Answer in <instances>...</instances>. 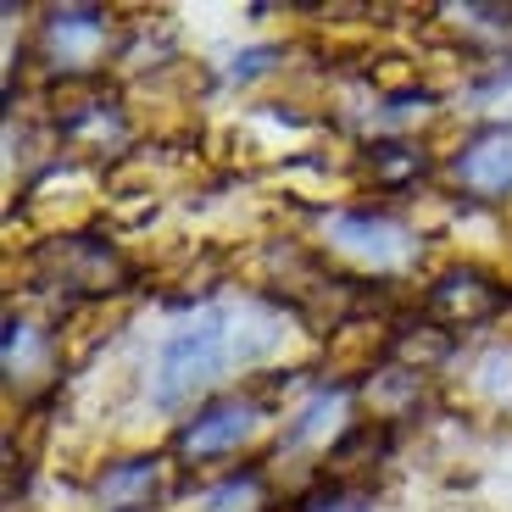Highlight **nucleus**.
Instances as JSON below:
<instances>
[{"mask_svg":"<svg viewBox=\"0 0 512 512\" xmlns=\"http://www.w3.org/2000/svg\"><path fill=\"white\" fill-rule=\"evenodd\" d=\"M223 312H201L190 329H179L156 357V407H184L195 390L223 373V351H229V329Z\"/></svg>","mask_w":512,"mask_h":512,"instance_id":"nucleus-1","label":"nucleus"},{"mask_svg":"<svg viewBox=\"0 0 512 512\" xmlns=\"http://www.w3.org/2000/svg\"><path fill=\"white\" fill-rule=\"evenodd\" d=\"M45 262H51L56 284H67L73 295H117L134 284L128 256L112 240H90V234H67V240L45 245Z\"/></svg>","mask_w":512,"mask_h":512,"instance_id":"nucleus-2","label":"nucleus"},{"mask_svg":"<svg viewBox=\"0 0 512 512\" xmlns=\"http://www.w3.org/2000/svg\"><path fill=\"white\" fill-rule=\"evenodd\" d=\"M501 307H507V290L479 268H446L429 284V295H423V312H429V323H440V329L490 323Z\"/></svg>","mask_w":512,"mask_h":512,"instance_id":"nucleus-3","label":"nucleus"},{"mask_svg":"<svg viewBox=\"0 0 512 512\" xmlns=\"http://www.w3.org/2000/svg\"><path fill=\"white\" fill-rule=\"evenodd\" d=\"M106 45V12L101 6H56L45 17V51L62 67V78H78Z\"/></svg>","mask_w":512,"mask_h":512,"instance_id":"nucleus-4","label":"nucleus"},{"mask_svg":"<svg viewBox=\"0 0 512 512\" xmlns=\"http://www.w3.org/2000/svg\"><path fill=\"white\" fill-rule=\"evenodd\" d=\"M451 179L474 201H507L512 195V134L490 128V134L468 140L457 151V162H451Z\"/></svg>","mask_w":512,"mask_h":512,"instance_id":"nucleus-5","label":"nucleus"},{"mask_svg":"<svg viewBox=\"0 0 512 512\" xmlns=\"http://www.w3.org/2000/svg\"><path fill=\"white\" fill-rule=\"evenodd\" d=\"M167 462L162 457H123L95 474V507L101 512H151L162 501Z\"/></svg>","mask_w":512,"mask_h":512,"instance_id":"nucleus-6","label":"nucleus"},{"mask_svg":"<svg viewBox=\"0 0 512 512\" xmlns=\"http://www.w3.org/2000/svg\"><path fill=\"white\" fill-rule=\"evenodd\" d=\"M256 407L251 401H212V407L201 412V418H190L179 429V451L184 457H223V451H240L245 440L256 435Z\"/></svg>","mask_w":512,"mask_h":512,"instance_id":"nucleus-7","label":"nucleus"},{"mask_svg":"<svg viewBox=\"0 0 512 512\" xmlns=\"http://www.w3.org/2000/svg\"><path fill=\"white\" fill-rule=\"evenodd\" d=\"M329 240L340 245L346 256L373 262V268H390V262L407 256V234H401L390 218H373V212H334V218H329Z\"/></svg>","mask_w":512,"mask_h":512,"instance_id":"nucleus-8","label":"nucleus"},{"mask_svg":"<svg viewBox=\"0 0 512 512\" xmlns=\"http://www.w3.org/2000/svg\"><path fill=\"white\" fill-rule=\"evenodd\" d=\"M418 373L423 368H379L368 379V401H373V418L379 423H396V418H407L412 407H418Z\"/></svg>","mask_w":512,"mask_h":512,"instance_id":"nucleus-9","label":"nucleus"},{"mask_svg":"<svg viewBox=\"0 0 512 512\" xmlns=\"http://www.w3.org/2000/svg\"><path fill=\"white\" fill-rule=\"evenodd\" d=\"M262 501H268V479H262V468H245L206 496V512H262Z\"/></svg>","mask_w":512,"mask_h":512,"instance_id":"nucleus-10","label":"nucleus"},{"mask_svg":"<svg viewBox=\"0 0 512 512\" xmlns=\"http://www.w3.org/2000/svg\"><path fill=\"white\" fill-rule=\"evenodd\" d=\"M368 167H373V184H379V190H401L407 179L423 173V156L412 151V145H373Z\"/></svg>","mask_w":512,"mask_h":512,"instance_id":"nucleus-11","label":"nucleus"},{"mask_svg":"<svg viewBox=\"0 0 512 512\" xmlns=\"http://www.w3.org/2000/svg\"><path fill=\"white\" fill-rule=\"evenodd\" d=\"M340 407H346V390H340V384H334V390H318V396L301 407V418L290 423V446H295V440H318L323 429L334 423V412H340Z\"/></svg>","mask_w":512,"mask_h":512,"instance_id":"nucleus-12","label":"nucleus"},{"mask_svg":"<svg viewBox=\"0 0 512 512\" xmlns=\"http://www.w3.org/2000/svg\"><path fill=\"white\" fill-rule=\"evenodd\" d=\"M479 106H485L490 117H512V67H501L496 78L479 84Z\"/></svg>","mask_w":512,"mask_h":512,"instance_id":"nucleus-13","label":"nucleus"},{"mask_svg":"<svg viewBox=\"0 0 512 512\" xmlns=\"http://www.w3.org/2000/svg\"><path fill=\"white\" fill-rule=\"evenodd\" d=\"M307 512H368V507H362L357 496H340V490H329V496H323V501H312Z\"/></svg>","mask_w":512,"mask_h":512,"instance_id":"nucleus-14","label":"nucleus"},{"mask_svg":"<svg viewBox=\"0 0 512 512\" xmlns=\"http://www.w3.org/2000/svg\"><path fill=\"white\" fill-rule=\"evenodd\" d=\"M273 56H279V51H245L234 73H240V78H251V73H262V67H273Z\"/></svg>","mask_w":512,"mask_h":512,"instance_id":"nucleus-15","label":"nucleus"}]
</instances>
